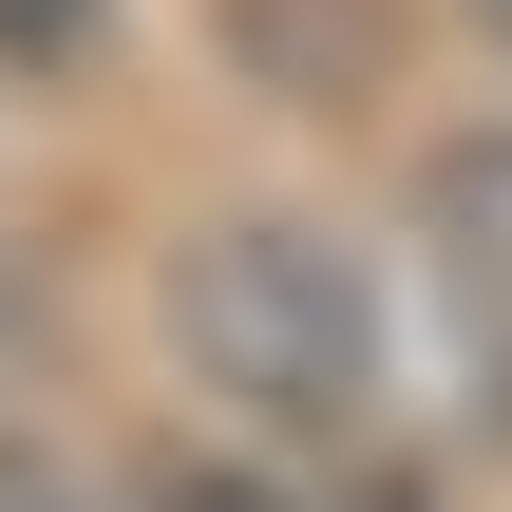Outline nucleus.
Segmentation results:
<instances>
[{
	"label": "nucleus",
	"instance_id": "nucleus-1",
	"mask_svg": "<svg viewBox=\"0 0 512 512\" xmlns=\"http://www.w3.org/2000/svg\"><path fill=\"white\" fill-rule=\"evenodd\" d=\"M171 342L190 380L266 437V456H361L380 399H399V323H380V266L304 209H228L171 247Z\"/></svg>",
	"mask_w": 512,
	"mask_h": 512
},
{
	"label": "nucleus",
	"instance_id": "nucleus-2",
	"mask_svg": "<svg viewBox=\"0 0 512 512\" xmlns=\"http://www.w3.org/2000/svg\"><path fill=\"white\" fill-rule=\"evenodd\" d=\"M418 266H437V304L475 323V361H512V133H456V152L418 171Z\"/></svg>",
	"mask_w": 512,
	"mask_h": 512
},
{
	"label": "nucleus",
	"instance_id": "nucleus-3",
	"mask_svg": "<svg viewBox=\"0 0 512 512\" xmlns=\"http://www.w3.org/2000/svg\"><path fill=\"white\" fill-rule=\"evenodd\" d=\"M114 512H285V475H266V456H152Z\"/></svg>",
	"mask_w": 512,
	"mask_h": 512
},
{
	"label": "nucleus",
	"instance_id": "nucleus-4",
	"mask_svg": "<svg viewBox=\"0 0 512 512\" xmlns=\"http://www.w3.org/2000/svg\"><path fill=\"white\" fill-rule=\"evenodd\" d=\"M0 512H76V494H57V475H19V456H0Z\"/></svg>",
	"mask_w": 512,
	"mask_h": 512
},
{
	"label": "nucleus",
	"instance_id": "nucleus-5",
	"mask_svg": "<svg viewBox=\"0 0 512 512\" xmlns=\"http://www.w3.org/2000/svg\"><path fill=\"white\" fill-rule=\"evenodd\" d=\"M494 38H512V0H494Z\"/></svg>",
	"mask_w": 512,
	"mask_h": 512
}]
</instances>
